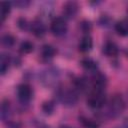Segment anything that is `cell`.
I'll use <instances>...</instances> for the list:
<instances>
[{
  "instance_id": "obj_1",
  "label": "cell",
  "mask_w": 128,
  "mask_h": 128,
  "mask_svg": "<svg viewBox=\"0 0 128 128\" xmlns=\"http://www.w3.org/2000/svg\"><path fill=\"white\" fill-rule=\"evenodd\" d=\"M125 108V102L120 95H115L111 98L108 104V113L111 117L119 116Z\"/></svg>"
},
{
  "instance_id": "obj_2",
  "label": "cell",
  "mask_w": 128,
  "mask_h": 128,
  "mask_svg": "<svg viewBox=\"0 0 128 128\" xmlns=\"http://www.w3.org/2000/svg\"><path fill=\"white\" fill-rule=\"evenodd\" d=\"M106 103V96L104 91H97V90H93L87 98V104L95 109H99L101 107L104 106V104Z\"/></svg>"
},
{
  "instance_id": "obj_3",
  "label": "cell",
  "mask_w": 128,
  "mask_h": 128,
  "mask_svg": "<svg viewBox=\"0 0 128 128\" xmlns=\"http://www.w3.org/2000/svg\"><path fill=\"white\" fill-rule=\"evenodd\" d=\"M67 23L64 18L56 17L50 24V30L55 36H62L67 32Z\"/></svg>"
},
{
  "instance_id": "obj_4",
  "label": "cell",
  "mask_w": 128,
  "mask_h": 128,
  "mask_svg": "<svg viewBox=\"0 0 128 128\" xmlns=\"http://www.w3.org/2000/svg\"><path fill=\"white\" fill-rule=\"evenodd\" d=\"M59 99L65 104V105H75L77 102V95L74 91L69 89H62L58 93Z\"/></svg>"
},
{
  "instance_id": "obj_5",
  "label": "cell",
  "mask_w": 128,
  "mask_h": 128,
  "mask_svg": "<svg viewBox=\"0 0 128 128\" xmlns=\"http://www.w3.org/2000/svg\"><path fill=\"white\" fill-rule=\"evenodd\" d=\"M33 94L32 88L28 84H20L17 87V95L20 101L22 102H27L31 99Z\"/></svg>"
},
{
  "instance_id": "obj_6",
  "label": "cell",
  "mask_w": 128,
  "mask_h": 128,
  "mask_svg": "<svg viewBox=\"0 0 128 128\" xmlns=\"http://www.w3.org/2000/svg\"><path fill=\"white\" fill-rule=\"evenodd\" d=\"M92 82V86H93V90H97V91H104L105 86H106V77L105 75H103L102 73H95L91 79Z\"/></svg>"
},
{
  "instance_id": "obj_7",
  "label": "cell",
  "mask_w": 128,
  "mask_h": 128,
  "mask_svg": "<svg viewBox=\"0 0 128 128\" xmlns=\"http://www.w3.org/2000/svg\"><path fill=\"white\" fill-rule=\"evenodd\" d=\"M30 29L36 37H43L46 34V27L44 23L39 19H35L32 21V23L30 24Z\"/></svg>"
},
{
  "instance_id": "obj_8",
  "label": "cell",
  "mask_w": 128,
  "mask_h": 128,
  "mask_svg": "<svg viewBox=\"0 0 128 128\" xmlns=\"http://www.w3.org/2000/svg\"><path fill=\"white\" fill-rule=\"evenodd\" d=\"M78 4L76 2H73V1H70V2H67L64 4L63 6V13L66 17L68 18H73L77 12H78Z\"/></svg>"
},
{
  "instance_id": "obj_9",
  "label": "cell",
  "mask_w": 128,
  "mask_h": 128,
  "mask_svg": "<svg viewBox=\"0 0 128 128\" xmlns=\"http://www.w3.org/2000/svg\"><path fill=\"white\" fill-rule=\"evenodd\" d=\"M93 47V40L92 38L89 36V35H85L81 38L79 44H78V48H79V51L83 52V53H86V52H89Z\"/></svg>"
},
{
  "instance_id": "obj_10",
  "label": "cell",
  "mask_w": 128,
  "mask_h": 128,
  "mask_svg": "<svg viewBox=\"0 0 128 128\" xmlns=\"http://www.w3.org/2000/svg\"><path fill=\"white\" fill-rule=\"evenodd\" d=\"M103 52L109 56V57H114L118 54L119 52V49H118V46L114 43V42H111V41H108L105 43V45L103 46Z\"/></svg>"
},
{
  "instance_id": "obj_11",
  "label": "cell",
  "mask_w": 128,
  "mask_h": 128,
  "mask_svg": "<svg viewBox=\"0 0 128 128\" xmlns=\"http://www.w3.org/2000/svg\"><path fill=\"white\" fill-rule=\"evenodd\" d=\"M115 30L120 36H128V20L122 19L115 24Z\"/></svg>"
},
{
  "instance_id": "obj_12",
  "label": "cell",
  "mask_w": 128,
  "mask_h": 128,
  "mask_svg": "<svg viewBox=\"0 0 128 128\" xmlns=\"http://www.w3.org/2000/svg\"><path fill=\"white\" fill-rule=\"evenodd\" d=\"M57 77H58V74L56 73V71L49 69V70H47V71H45L43 73V78H42L43 80L42 81L45 82L46 85H51L52 83L55 82Z\"/></svg>"
},
{
  "instance_id": "obj_13",
  "label": "cell",
  "mask_w": 128,
  "mask_h": 128,
  "mask_svg": "<svg viewBox=\"0 0 128 128\" xmlns=\"http://www.w3.org/2000/svg\"><path fill=\"white\" fill-rule=\"evenodd\" d=\"M56 54V49L49 44H45L42 46L41 49V55L44 59H51L54 57V55Z\"/></svg>"
},
{
  "instance_id": "obj_14",
  "label": "cell",
  "mask_w": 128,
  "mask_h": 128,
  "mask_svg": "<svg viewBox=\"0 0 128 128\" xmlns=\"http://www.w3.org/2000/svg\"><path fill=\"white\" fill-rule=\"evenodd\" d=\"M9 65H10V57L9 55L7 54H1L0 56V72L1 74H5L6 71L8 70L9 68Z\"/></svg>"
},
{
  "instance_id": "obj_15",
  "label": "cell",
  "mask_w": 128,
  "mask_h": 128,
  "mask_svg": "<svg viewBox=\"0 0 128 128\" xmlns=\"http://www.w3.org/2000/svg\"><path fill=\"white\" fill-rule=\"evenodd\" d=\"M81 65L88 71H95L97 69V63L91 58H84L81 61Z\"/></svg>"
},
{
  "instance_id": "obj_16",
  "label": "cell",
  "mask_w": 128,
  "mask_h": 128,
  "mask_svg": "<svg viewBox=\"0 0 128 128\" xmlns=\"http://www.w3.org/2000/svg\"><path fill=\"white\" fill-rule=\"evenodd\" d=\"M19 48H20V52L21 53L28 54V53H31L34 50V44L29 40H25L20 44Z\"/></svg>"
},
{
  "instance_id": "obj_17",
  "label": "cell",
  "mask_w": 128,
  "mask_h": 128,
  "mask_svg": "<svg viewBox=\"0 0 128 128\" xmlns=\"http://www.w3.org/2000/svg\"><path fill=\"white\" fill-rule=\"evenodd\" d=\"M79 120H80L81 124H82L85 128H98V127H99L98 123H97L96 121H94V120L90 119V118H87V117L81 116V117L79 118Z\"/></svg>"
},
{
  "instance_id": "obj_18",
  "label": "cell",
  "mask_w": 128,
  "mask_h": 128,
  "mask_svg": "<svg viewBox=\"0 0 128 128\" xmlns=\"http://www.w3.org/2000/svg\"><path fill=\"white\" fill-rule=\"evenodd\" d=\"M10 3L8 2H2L1 3V21L4 22L5 19L7 18V16L10 13Z\"/></svg>"
},
{
  "instance_id": "obj_19",
  "label": "cell",
  "mask_w": 128,
  "mask_h": 128,
  "mask_svg": "<svg viewBox=\"0 0 128 128\" xmlns=\"http://www.w3.org/2000/svg\"><path fill=\"white\" fill-rule=\"evenodd\" d=\"M1 42H2V45H4L5 47H12L15 43V38L11 35V34H5L2 36L1 38Z\"/></svg>"
},
{
  "instance_id": "obj_20",
  "label": "cell",
  "mask_w": 128,
  "mask_h": 128,
  "mask_svg": "<svg viewBox=\"0 0 128 128\" xmlns=\"http://www.w3.org/2000/svg\"><path fill=\"white\" fill-rule=\"evenodd\" d=\"M9 102L7 100H4L1 104V118L3 121L6 120V118H8V115H9V112H10V109H9Z\"/></svg>"
},
{
  "instance_id": "obj_21",
  "label": "cell",
  "mask_w": 128,
  "mask_h": 128,
  "mask_svg": "<svg viewBox=\"0 0 128 128\" xmlns=\"http://www.w3.org/2000/svg\"><path fill=\"white\" fill-rule=\"evenodd\" d=\"M54 103L52 102V101H46V102H44L43 103V105H42V110H43V112L45 113V114H47V115H50V114H52V112L54 111Z\"/></svg>"
},
{
  "instance_id": "obj_22",
  "label": "cell",
  "mask_w": 128,
  "mask_h": 128,
  "mask_svg": "<svg viewBox=\"0 0 128 128\" xmlns=\"http://www.w3.org/2000/svg\"><path fill=\"white\" fill-rule=\"evenodd\" d=\"M27 21L25 20V19H23V18H20L19 20H18V26L21 28V29H27Z\"/></svg>"
},
{
  "instance_id": "obj_23",
  "label": "cell",
  "mask_w": 128,
  "mask_h": 128,
  "mask_svg": "<svg viewBox=\"0 0 128 128\" xmlns=\"http://www.w3.org/2000/svg\"><path fill=\"white\" fill-rule=\"evenodd\" d=\"M8 126L10 128H20L21 127V125L19 123H16V122H9L8 123Z\"/></svg>"
},
{
  "instance_id": "obj_24",
  "label": "cell",
  "mask_w": 128,
  "mask_h": 128,
  "mask_svg": "<svg viewBox=\"0 0 128 128\" xmlns=\"http://www.w3.org/2000/svg\"><path fill=\"white\" fill-rule=\"evenodd\" d=\"M15 4H16L17 6H19V7L23 8V7H26V6L29 4V2H27V1H26V2H25V1H24V2H23V1H21V2H16Z\"/></svg>"
},
{
  "instance_id": "obj_25",
  "label": "cell",
  "mask_w": 128,
  "mask_h": 128,
  "mask_svg": "<svg viewBox=\"0 0 128 128\" xmlns=\"http://www.w3.org/2000/svg\"><path fill=\"white\" fill-rule=\"evenodd\" d=\"M61 128H71V127H68V126H63V127H61Z\"/></svg>"
},
{
  "instance_id": "obj_26",
  "label": "cell",
  "mask_w": 128,
  "mask_h": 128,
  "mask_svg": "<svg viewBox=\"0 0 128 128\" xmlns=\"http://www.w3.org/2000/svg\"><path fill=\"white\" fill-rule=\"evenodd\" d=\"M127 13H128V9H127Z\"/></svg>"
}]
</instances>
